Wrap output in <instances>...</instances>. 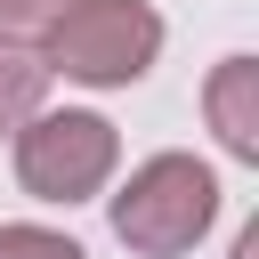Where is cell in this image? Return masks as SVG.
I'll use <instances>...</instances> for the list:
<instances>
[{
  "instance_id": "cell-1",
  "label": "cell",
  "mask_w": 259,
  "mask_h": 259,
  "mask_svg": "<svg viewBox=\"0 0 259 259\" xmlns=\"http://www.w3.org/2000/svg\"><path fill=\"white\" fill-rule=\"evenodd\" d=\"M97 202H105V227H113V243H121L130 259H186V251L219 227L227 186H219V170H210L202 154L162 146V154H146L130 178H113Z\"/></svg>"
},
{
  "instance_id": "cell-2",
  "label": "cell",
  "mask_w": 259,
  "mask_h": 259,
  "mask_svg": "<svg viewBox=\"0 0 259 259\" xmlns=\"http://www.w3.org/2000/svg\"><path fill=\"white\" fill-rule=\"evenodd\" d=\"M8 162L16 186L49 210H81L121 178V130L97 105H40L8 130Z\"/></svg>"
},
{
  "instance_id": "cell-3",
  "label": "cell",
  "mask_w": 259,
  "mask_h": 259,
  "mask_svg": "<svg viewBox=\"0 0 259 259\" xmlns=\"http://www.w3.org/2000/svg\"><path fill=\"white\" fill-rule=\"evenodd\" d=\"M162 40L170 24L154 0H73L40 32V65L49 81H73V89H138L162 65Z\"/></svg>"
},
{
  "instance_id": "cell-4",
  "label": "cell",
  "mask_w": 259,
  "mask_h": 259,
  "mask_svg": "<svg viewBox=\"0 0 259 259\" xmlns=\"http://www.w3.org/2000/svg\"><path fill=\"white\" fill-rule=\"evenodd\" d=\"M202 121H210V138H219L227 162L259 170V57H251V49H235V57L210 65V81H202Z\"/></svg>"
},
{
  "instance_id": "cell-5",
  "label": "cell",
  "mask_w": 259,
  "mask_h": 259,
  "mask_svg": "<svg viewBox=\"0 0 259 259\" xmlns=\"http://www.w3.org/2000/svg\"><path fill=\"white\" fill-rule=\"evenodd\" d=\"M49 105V65H40V49L32 40H0V138L24 121V113H40Z\"/></svg>"
},
{
  "instance_id": "cell-6",
  "label": "cell",
  "mask_w": 259,
  "mask_h": 259,
  "mask_svg": "<svg viewBox=\"0 0 259 259\" xmlns=\"http://www.w3.org/2000/svg\"><path fill=\"white\" fill-rule=\"evenodd\" d=\"M0 259H89L65 227H40V219H8L0 227Z\"/></svg>"
},
{
  "instance_id": "cell-7",
  "label": "cell",
  "mask_w": 259,
  "mask_h": 259,
  "mask_svg": "<svg viewBox=\"0 0 259 259\" xmlns=\"http://www.w3.org/2000/svg\"><path fill=\"white\" fill-rule=\"evenodd\" d=\"M73 0H0V40H32L40 49V32L65 16Z\"/></svg>"
},
{
  "instance_id": "cell-8",
  "label": "cell",
  "mask_w": 259,
  "mask_h": 259,
  "mask_svg": "<svg viewBox=\"0 0 259 259\" xmlns=\"http://www.w3.org/2000/svg\"><path fill=\"white\" fill-rule=\"evenodd\" d=\"M235 259H259V227H243V235H235Z\"/></svg>"
}]
</instances>
